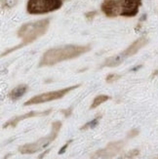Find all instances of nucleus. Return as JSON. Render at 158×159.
Wrapping results in <instances>:
<instances>
[{"mask_svg":"<svg viewBox=\"0 0 158 159\" xmlns=\"http://www.w3.org/2000/svg\"><path fill=\"white\" fill-rule=\"evenodd\" d=\"M89 50H90V46L79 45H66L52 48V49L44 53L39 66H54L63 61L77 58L80 55L88 52Z\"/></svg>","mask_w":158,"mask_h":159,"instance_id":"1","label":"nucleus"},{"mask_svg":"<svg viewBox=\"0 0 158 159\" xmlns=\"http://www.w3.org/2000/svg\"><path fill=\"white\" fill-rule=\"evenodd\" d=\"M50 24V20L49 19H44V20H39L36 22H31V23H27L25 24L20 26V29L18 30V36L22 39V43L19 46L12 48V49L8 50L6 53L2 54V57L4 55L10 53L11 51H14L20 48L25 45H27L31 42H33L34 40H36L40 36H42L43 34L46 33L48 30V27H49Z\"/></svg>","mask_w":158,"mask_h":159,"instance_id":"2","label":"nucleus"},{"mask_svg":"<svg viewBox=\"0 0 158 159\" xmlns=\"http://www.w3.org/2000/svg\"><path fill=\"white\" fill-rule=\"evenodd\" d=\"M61 127V122H60V121L54 122L53 125H52V132L49 136L41 138L40 140H38L35 143H27L23 147H20L19 148L20 152L23 153V154H31V153H34V152H36V151L46 148L51 142H53L55 139H56V137L58 136V133H59Z\"/></svg>","mask_w":158,"mask_h":159,"instance_id":"3","label":"nucleus"},{"mask_svg":"<svg viewBox=\"0 0 158 159\" xmlns=\"http://www.w3.org/2000/svg\"><path fill=\"white\" fill-rule=\"evenodd\" d=\"M61 0H29L26 11L30 15H42L60 9Z\"/></svg>","mask_w":158,"mask_h":159,"instance_id":"4","label":"nucleus"},{"mask_svg":"<svg viewBox=\"0 0 158 159\" xmlns=\"http://www.w3.org/2000/svg\"><path fill=\"white\" fill-rule=\"evenodd\" d=\"M79 87V85H75V86H71L68 88H65L61 90H58V91H54V92H48V93H44L38 96L33 97V98L29 99L27 102H25V106H31V105H38V103H42V102H51V101H55V100H59L61 98L67 94L71 90Z\"/></svg>","mask_w":158,"mask_h":159,"instance_id":"5","label":"nucleus"},{"mask_svg":"<svg viewBox=\"0 0 158 159\" xmlns=\"http://www.w3.org/2000/svg\"><path fill=\"white\" fill-rule=\"evenodd\" d=\"M120 16L122 17H135L139 13L142 5V0H119Z\"/></svg>","mask_w":158,"mask_h":159,"instance_id":"6","label":"nucleus"},{"mask_svg":"<svg viewBox=\"0 0 158 159\" xmlns=\"http://www.w3.org/2000/svg\"><path fill=\"white\" fill-rule=\"evenodd\" d=\"M101 9L102 13L108 18H115L120 16V4L119 0H105L102 3Z\"/></svg>","mask_w":158,"mask_h":159,"instance_id":"7","label":"nucleus"},{"mask_svg":"<svg viewBox=\"0 0 158 159\" xmlns=\"http://www.w3.org/2000/svg\"><path fill=\"white\" fill-rule=\"evenodd\" d=\"M122 147H123V143L121 142L109 143L105 149H102L98 151V152H96V154L94 155V158L100 157L102 159H109L113 157L115 154H117V152L122 148Z\"/></svg>","mask_w":158,"mask_h":159,"instance_id":"8","label":"nucleus"},{"mask_svg":"<svg viewBox=\"0 0 158 159\" xmlns=\"http://www.w3.org/2000/svg\"><path fill=\"white\" fill-rule=\"evenodd\" d=\"M147 43V39L146 37H140L139 39L134 41V42L122 53L121 56L122 57H131L136 53H138V51H140L143 46H146Z\"/></svg>","mask_w":158,"mask_h":159,"instance_id":"9","label":"nucleus"},{"mask_svg":"<svg viewBox=\"0 0 158 159\" xmlns=\"http://www.w3.org/2000/svg\"><path fill=\"white\" fill-rule=\"evenodd\" d=\"M51 112V109H48L46 110V111H42V112H37V111H30L29 113H25L24 115H20V116H17L15 117L14 119L12 120H9L8 122H7L6 124H4V128L6 127H8V126H13V127H15L17 124L20 121V120H24L25 118H30V117H34V116H38V115H47V114H49Z\"/></svg>","mask_w":158,"mask_h":159,"instance_id":"10","label":"nucleus"},{"mask_svg":"<svg viewBox=\"0 0 158 159\" xmlns=\"http://www.w3.org/2000/svg\"><path fill=\"white\" fill-rule=\"evenodd\" d=\"M27 91V86L25 85V84H22V85H19L17 86L16 88H14L11 93L9 94V97L11 100H14L16 101L18 99H20V97H23Z\"/></svg>","mask_w":158,"mask_h":159,"instance_id":"11","label":"nucleus"},{"mask_svg":"<svg viewBox=\"0 0 158 159\" xmlns=\"http://www.w3.org/2000/svg\"><path fill=\"white\" fill-rule=\"evenodd\" d=\"M122 58L123 57H119V56H115V57H111L106 60V61L104 63L102 66H116L122 63Z\"/></svg>","mask_w":158,"mask_h":159,"instance_id":"12","label":"nucleus"},{"mask_svg":"<svg viewBox=\"0 0 158 159\" xmlns=\"http://www.w3.org/2000/svg\"><path fill=\"white\" fill-rule=\"evenodd\" d=\"M108 99H109V97L108 96H106V95H100L98 97H96V98L94 99V102L92 103V106H91V108L94 109L96 107H98L100 105H102V102H106Z\"/></svg>","mask_w":158,"mask_h":159,"instance_id":"13","label":"nucleus"},{"mask_svg":"<svg viewBox=\"0 0 158 159\" xmlns=\"http://www.w3.org/2000/svg\"><path fill=\"white\" fill-rule=\"evenodd\" d=\"M18 2V0H1L2 8H11V7L15 6Z\"/></svg>","mask_w":158,"mask_h":159,"instance_id":"14","label":"nucleus"},{"mask_svg":"<svg viewBox=\"0 0 158 159\" xmlns=\"http://www.w3.org/2000/svg\"><path fill=\"white\" fill-rule=\"evenodd\" d=\"M98 121H99V119H98V118H96V119H94V120H92V121H90V122H88L85 126H83V127L81 128V130H85V129H87L88 127H90V128L96 127V125L98 124Z\"/></svg>","mask_w":158,"mask_h":159,"instance_id":"15","label":"nucleus"},{"mask_svg":"<svg viewBox=\"0 0 158 159\" xmlns=\"http://www.w3.org/2000/svg\"><path fill=\"white\" fill-rule=\"evenodd\" d=\"M119 77H120V75H118V74H109V75H107V77H106V80L108 83H112V82L116 81L117 79H119Z\"/></svg>","mask_w":158,"mask_h":159,"instance_id":"16","label":"nucleus"},{"mask_svg":"<svg viewBox=\"0 0 158 159\" xmlns=\"http://www.w3.org/2000/svg\"><path fill=\"white\" fill-rule=\"evenodd\" d=\"M71 141H70V142H68L67 143H65V146L63 147V148H61V149H60V151H59V154H63V153H65V149L67 148V147H68V143H70Z\"/></svg>","mask_w":158,"mask_h":159,"instance_id":"17","label":"nucleus"},{"mask_svg":"<svg viewBox=\"0 0 158 159\" xmlns=\"http://www.w3.org/2000/svg\"><path fill=\"white\" fill-rule=\"evenodd\" d=\"M138 133H139V131H138V130H133V131H131V133L129 134V137H130V138H132V137H134V136H136V135H138Z\"/></svg>","mask_w":158,"mask_h":159,"instance_id":"18","label":"nucleus"},{"mask_svg":"<svg viewBox=\"0 0 158 159\" xmlns=\"http://www.w3.org/2000/svg\"><path fill=\"white\" fill-rule=\"evenodd\" d=\"M48 152H49V149H47L46 151H44V152H43V153H41V154L39 155L38 159H42V158H43V157H44V156H45V155H46L47 153H48Z\"/></svg>","mask_w":158,"mask_h":159,"instance_id":"19","label":"nucleus"}]
</instances>
